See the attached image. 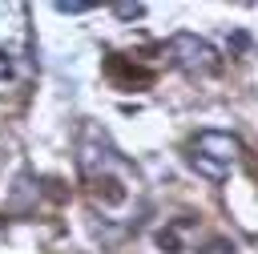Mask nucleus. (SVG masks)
Wrapping results in <instances>:
<instances>
[{"mask_svg": "<svg viewBox=\"0 0 258 254\" xmlns=\"http://www.w3.org/2000/svg\"><path fill=\"white\" fill-rule=\"evenodd\" d=\"M169 48H173V60H177L181 69H189V73H218V65H222L218 48H214L210 40L194 36V32H177V36L169 40Z\"/></svg>", "mask_w": 258, "mask_h": 254, "instance_id": "nucleus-1", "label": "nucleus"}, {"mask_svg": "<svg viewBox=\"0 0 258 254\" xmlns=\"http://www.w3.org/2000/svg\"><path fill=\"white\" fill-rule=\"evenodd\" d=\"M194 153H202V157H214V161H222V165H234V161L242 157V141H238L234 133L202 129V133H198V141H194Z\"/></svg>", "mask_w": 258, "mask_h": 254, "instance_id": "nucleus-2", "label": "nucleus"}, {"mask_svg": "<svg viewBox=\"0 0 258 254\" xmlns=\"http://www.w3.org/2000/svg\"><path fill=\"white\" fill-rule=\"evenodd\" d=\"M189 169L202 173V177H210V181H226L230 177V165H222L214 157H202V153H189Z\"/></svg>", "mask_w": 258, "mask_h": 254, "instance_id": "nucleus-3", "label": "nucleus"}, {"mask_svg": "<svg viewBox=\"0 0 258 254\" xmlns=\"http://www.w3.org/2000/svg\"><path fill=\"white\" fill-rule=\"evenodd\" d=\"M157 246H161L165 254H181V238H177V230H157Z\"/></svg>", "mask_w": 258, "mask_h": 254, "instance_id": "nucleus-4", "label": "nucleus"}, {"mask_svg": "<svg viewBox=\"0 0 258 254\" xmlns=\"http://www.w3.org/2000/svg\"><path fill=\"white\" fill-rule=\"evenodd\" d=\"M93 4H85V0H60L56 4V12H64V16H81V12H89Z\"/></svg>", "mask_w": 258, "mask_h": 254, "instance_id": "nucleus-5", "label": "nucleus"}, {"mask_svg": "<svg viewBox=\"0 0 258 254\" xmlns=\"http://www.w3.org/2000/svg\"><path fill=\"white\" fill-rule=\"evenodd\" d=\"M113 12L121 20H137V16H145V4H113Z\"/></svg>", "mask_w": 258, "mask_h": 254, "instance_id": "nucleus-6", "label": "nucleus"}, {"mask_svg": "<svg viewBox=\"0 0 258 254\" xmlns=\"http://www.w3.org/2000/svg\"><path fill=\"white\" fill-rule=\"evenodd\" d=\"M230 44H234V48H250V36H246V32H234Z\"/></svg>", "mask_w": 258, "mask_h": 254, "instance_id": "nucleus-7", "label": "nucleus"}]
</instances>
